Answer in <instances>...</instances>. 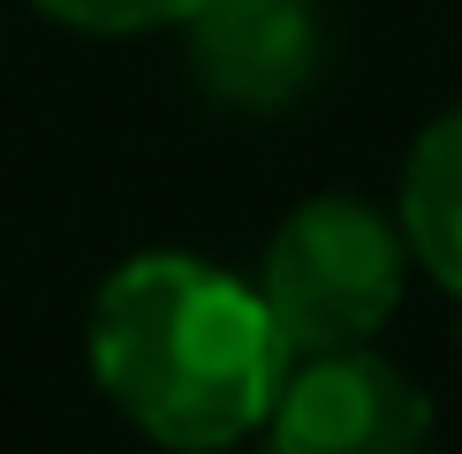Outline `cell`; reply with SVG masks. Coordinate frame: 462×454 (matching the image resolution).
<instances>
[{
    "label": "cell",
    "instance_id": "2",
    "mask_svg": "<svg viewBox=\"0 0 462 454\" xmlns=\"http://www.w3.org/2000/svg\"><path fill=\"white\" fill-rule=\"evenodd\" d=\"M402 280H410V242H402L394 213L349 189L303 197L273 227L258 265V295L296 356L379 340V326L402 311Z\"/></svg>",
    "mask_w": 462,
    "mask_h": 454
},
{
    "label": "cell",
    "instance_id": "1",
    "mask_svg": "<svg viewBox=\"0 0 462 454\" xmlns=\"http://www.w3.org/2000/svg\"><path fill=\"white\" fill-rule=\"evenodd\" d=\"M84 356L99 394L167 454H227L265 431L296 364L258 280L189 250L114 265L91 295Z\"/></svg>",
    "mask_w": 462,
    "mask_h": 454
},
{
    "label": "cell",
    "instance_id": "3",
    "mask_svg": "<svg viewBox=\"0 0 462 454\" xmlns=\"http://www.w3.org/2000/svg\"><path fill=\"white\" fill-rule=\"evenodd\" d=\"M432 394L372 340L296 356L265 416L273 454H432Z\"/></svg>",
    "mask_w": 462,
    "mask_h": 454
},
{
    "label": "cell",
    "instance_id": "5",
    "mask_svg": "<svg viewBox=\"0 0 462 454\" xmlns=\"http://www.w3.org/2000/svg\"><path fill=\"white\" fill-rule=\"evenodd\" d=\"M394 227L410 242V265L439 280L462 303V106L417 129L410 159H402V204Z\"/></svg>",
    "mask_w": 462,
    "mask_h": 454
},
{
    "label": "cell",
    "instance_id": "6",
    "mask_svg": "<svg viewBox=\"0 0 462 454\" xmlns=\"http://www.w3.org/2000/svg\"><path fill=\"white\" fill-rule=\"evenodd\" d=\"M31 8L61 31H84V38H137V31L189 23L198 0H31Z\"/></svg>",
    "mask_w": 462,
    "mask_h": 454
},
{
    "label": "cell",
    "instance_id": "4",
    "mask_svg": "<svg viewBox=\"0 0 462 454\" xmlns=\"http://www.w3.org/2000/svg\"><path fill=\"white\" fill-rule=\"evenodd\" d=\"M189 76L227 114H281L319 76V8L311 0H198L182 23Z\"/></svg>",
    "mask_w": 462,
    "mask_h": 454
}]
</instances>
